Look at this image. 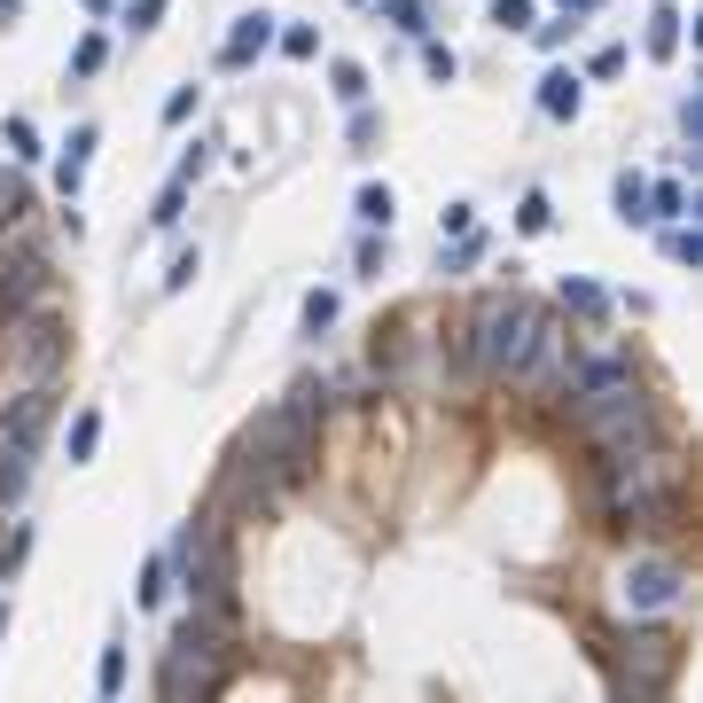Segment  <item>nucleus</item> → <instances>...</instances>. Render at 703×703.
Wrapping results in <instances>:
<instances>
[{"label":"nucleus","instance_id":"nucleus-19","mask_svg":"<svg viewBox=\"0 0 703 703\" xmlns=\"http://www.w3.org/2000/svg\"><path fill=\"white\" fill-rule=\"evenodd\" d=\"M383 24H399L407 40H422L430 32V9H422V0H383Z\"/></svg>","mask_w":703,"mask_h":703},{"label":"nucleus","instance_id":"nucleus-30","mask_svg":"<svg viewBox=\"0 0 703 703\" xmlns=\"http://www.w3.org/2000/svg\"><path fill=\"white\" fill-rule=\"evenodd\" d=\"M102 55H110V40H102V32H95V40H78L71 71H78V78H95V71H102Z\"/></svg>","mask_w":703,"mask_h":703},{"label":"nucleus","instance_id":"nucleus-12","mask_svg":"<svg viewBox=\"0 0 703 703\" xmlns=\"http://www.w3.org/2000/svg\"><path fill=\"white\" fill-rule=\"evenodd\" d=\"M626 376H634V360H626V352H594V360L563 368V399H594V391H609V383H626Z\"/></svg>","mask_w":703,"mask_h":703},{"label":"nucleus","instance_id":"nucleus-5","mask_svg":"<svg viewBox=\"0 0 703 703\" xmlns=\"http://www.w3.org/2000/svg\"><path fill=\"white\" fill-rule=\"evenodd\" d=\"M172 563H181V578H188L196 609H219V602H227V578H235V563H227V523H219V508H212V516H196L188 532H181Z\"/></svg>","mask_w":703,"mask_h":703},{"label":"nucleus","instance_id":"nucleus-43","mask_svg":"<svg viewBox=\"0 0 703 703\" xmlns=\"http://www.w3.org/2000/svg\"><path fill=\"white\" fill-rule=\"evenodd\" d=\"M86 9H118V0H86Z\"/></svg>","mask_w":703,"mask_h":703},{"label":"nucleus","instance_id":"nucleus-42","mask_svg":"<svg viewBox=\"0 0 703 703\" xmlns=\"http://www.w3.org/2000/svg\"><path fill=\"white\" fill-rule=\"evenodd\" d=\"M563 9H578V17H586V9H602V0H563Z\"/></svg>","mask_w":703,"mask_h":703},{"label":"nucleus","instance_id":"nucleus-2","mask_svg":"<svg viewBox=\"0 0 703 703\" xmlns=\"http://www.w3.org/2000/svg\"><path fill=\"white\" fill-rule=\"evenodd\" d=\"M219 664H227V618L219 609H188V626L172 634V657H164V703H204Z\"/></svg>","mask_w":703,"mask_h":703},{"label":"nucleus","instance_id":"nucleus-34","mask_svg":"<svg viewBox=\"0 0 703 703\" xmlns=\"http://www.w3.org/2000/svg\"><path fill=\"white\" fill-rule=\"evenodd\" d=\"M196 267H204V258H196V250H181V258L164 267V290H188V282H196Z\"/></svg>","mask_w":703,"mask_h":703},{"label":"nucleus","instance_id":"nucleus-18","mask_svg":"<svg viewBox=\"0 0 703 703\" xmlns=\"http://www.w3.org/2000/svg\"><path fill=\"white\" fill-rule=\"evenodd\" d=\"M609 196H618V219L626 227H649V181H641V172H618V188H609Z\"/></svg>","mask_w":703,"mask_h":703},{"label":"nucleus","instance_id":"nucleus-35","mask_svg":"<svg viewBox=\"0 0 703 703\" xmlns=\"http://www.w3.org/2000/svg\"><path fill=\"white\" fill-rule=\"evenodd\" d=\"M282 55H298V63H313V55H321V40H313L305 24H290V32H282Z\"/></svg>","mask_w":703,"mask_h":703},{"label":"nucleus","instance_id":"nucleus-24","mask_svg":"<svg viewBox=\"0 0 703 703\" xmlns=\"http://www.w3.org/2000/svg\"><path fill=\"white\" fill-rule=\"evenodd\" d=\"M422 71H430L437 86H454V78H462V63H454V47H437V40H422Z\"/></svg>","mask_w":703,"mask_h":703},{"label":"nucleus","instance_id":"nucleus-25","mask_svg":"<svg viewBox=\"0 0 703 703\" xmlns=\"http://www.w3.org/2000/svg\"><path fill=\"white\" fill-rule=\"evenodd\" d=\"M391 188H360V227H391Z\"/></svg>","mask_w":703,"mask_h":703},{"label":"nucleus","instance_id":"nucleus-39","mask_svg":"<svg viewBox=\"0 0 703 703\" xmlns=\"http://www.w3.org/2000/svg\"><path fill=\"white\" fill-rule=\"evenodd\" d=\"M156 17H164V0H133V9H126L133 32H156Z\"/></svg>","mask_w":703,"mask_h":703},{"label":"nucleus","instance_id":"nucleus-17","mask_svg":"<svg viewBox=\"0 0 703 703\" xmlns=\"http://www.w3.org/2000/svg\"><path fill=\"white\" fill-rule=\"evenodd\" d=\"M578 102H586V95H578L571 71H548V78H540V110H548V118H578Z\"/></svg>","mask_w":703,"mask_h":703},{"label":"nucleus","instance_id":"nucleus-16","mask_svg":"<svg viewBox=\"0 0 703 703\" xmlns=\"http://www.w3.org/2000/svg\"><path fill=\"white\" fill-rule=\"evenodd\" d=\"M86 156H95V126H78V133H71V149H63V164H55V188H63V196H78Z\"/></svg>","mask_w":703,"mask_h":703},{"label":"nucleus","instance_id":"nucleus-4","mask_svg":"<svg viewBox=\"0 0 703 703\" xmlns=\"http://www.w3.org/2000/svg\"><path fill=\"white\" fill-rule=\"evenodd\" d=\"M250 454L267 462L282 485L305 477V462H313V391H290L282 407L258 414V422H250Z\"/></svg>","mask_w":703,"mask_h":703},{"label":"nucleus","instance_id":"nucleus-26","mask_svg":"<svg viewBox=\"0 0 703 703\" xmlns=\"http://www.w3.org/2000/svg\"><path fill=\"white\" fill-rule=\"evenodd\" d=\"M328 78H336V95H344V102H368V71H360V63H336Z\"/></svg>","mask_w":703,"mask_h":703},{"label":"nucleus","instance_id":"nucleus-20","mask_svg":"<svg viewBox=\"0 0 703 703\" xmlns=\"http://www.w3.org/2000/svg\"><path fill=\"white\" fill-rule=\"evenodd\" d=\"M516 227H523V235H548V227H555V204H548V196L532 188V196L516 204Z\"/></svg>","mask_w":703,"mask_h":703},{"label":"nucleus","instance_id":"nucleus-40","mask_svg":"<svg viewBox=\"0 0 703 703\" xmlns=\"http://www.w3.org/2000/svg\"><path fill=\"white\" fill-rule=\"evenodd\" d=\"M680 133H688V141H703V102H695V95L680 102Z\"/></svg>","mask_w":703,"mask_h":703},{"label":"nucleus","instance_id":"nucleus-7","mask_svg":"<svg viewBox=\"0 0 703 703\" xmlns=\"http://www.w3.org/2000/svg\"><path fill=\"white\" fill-rule=\"evenodd\" d=\"M626 703H657L664 695V680H672V664H680V641L672 634H657V626H641V634H626Z\"/></svg>","mask_w":703,"mask_h":703},{"label":"nucleus","instance_id":"nucleus-6","mask_svg":"<svg viewBox=\"0 0 703 703\" xmlns=\"http://www.w3.org/2000/svg\"><path fill=\"white\" fill-rule=\"evenodd\" d=\"M602 485H609V516L634 523V516H657L664 508V462L649 446H626V454H609L602 462Z\"/></svg>","mask_w":703,"mask_h":703},{"label":"nucleus","instance_id":"nucleus-14","mask_svg":"<svg viewBox=\"0 0 703 703\" xmlns=\"http://www.w3.org/2000/svg\"><path fill=\"white\" fill-rule=\"evenodd\" d=\"M267 40H274V17H267V9H258V17H242V24L227 32V47H219V63H227V71H242L250 55H267Z\"/></svg>","mask_w":703,"mask_h":703},{"label":"nucleus","instance_id":"nucleus-31","mask_svg":"<svg viewBox=\"0 0 703 703\" xmlns=\"http://www.w3.org/2000/svg\"><path fill=\"white\" fill-rule=\"evenodd\" d=\"M493 24L500 32H523V24H532V0H493Z\"/></svg>","mask_w":703,"mask_h":703},{"label":"nucleus","instance_id":"nucleus-44","mask_svg":"<svg viewBox=\"0 0 703 703\" xmlns=\"http://www.w3.org/2000/svg\"><path fill=\"white\" fill-rule=\"evenodd\" d=\"M0 634H9V609H0Z\"/></svg>","mask_w":703,"mask_h":703},{"label":"nucleus","instance_id":"nucleus-21","mask_svg":"<svg viewBox=\"0 0 703 703\" xmlns=\"http://www.w3.org/2000/svg\"><path fill=\"white\" fill-rule=\"evenodd\" d=\"M95 446H102V414L86 407V414L71 422V462H86V454H95Z\"/></svg>","mask_w":703,"mask_h":703},{"label":"nucleus","instance_id":"nucleus-36","mask_svg":"<svg viewBox=\"0 0 703 703\" xmlns=\"http://www.w3.org/2000/svg\"><path fill=\"white\" fill-rule=\"evenodd\" d=\"M376 133H383V126H376V110L352 102V149H376Z\"/></svg>","mask_w":703,"mask_h":703},{"label":"nucleus","instance_id":"nucleus-27","mask_svg":"<svg viewBox=\"0 0 703 703\" xmlns=\"http://www.w3.org/2000/svg\"><path fill=\"white\" fill-rule=\"evenodd\" d=\"M649 55H680V17H672V9L649 24Z\"/></svg>","mask_w":703,"mask_h":703},{"label":"nucleus","instance_id":"nucleus-13","mask_svg":"<svg viewBox=\"0 0 703 703\" xmlns=\"http://www.w3.org/2000/svg\"><path fill=\"white\" fill-rule=\"evenodd\" d=\"M626 602L634 609H672L680 602V571L672 563H634L626 571Z\"/></svg>","mask_w":703,"mask_h":703},{"label":"nucleus","instance_id":"nucleus-1","mask_svg":"<svg viewBox=\"0 0 703 703\" xmlns=\"http://www.w3.org/2000/svg\"><path fill=\"white\" fill-rule=\"evenodd\" d=\"M540 305H523L516 290H485L477 305H469V328H462V360L477 368V376H493V383H516L523 376V352H532V336H540Z\"/></svg>","mask_w":703,"mask_h":703},{"label":"nucleus","instance_id":"nucleus-29","mask_svg":"<svg viewBox=\"0 0 703 703\" xmlns=\"http://www.w3.org/2000/svg\"><path fill=\"white\" fill-rule=\"evenodd\" d=\"M321 328H336V298H328V290L305 298V336H321Z\"/></svg>","mask_w":703,"mask_h":703},{"label":"nucleus","instance_id":"nucleus-41","mask_svg":"<svg viewBox=\"0 0 703 703\" xmlns=\"http://www.w3.org/2000/svg\"><path fill=\"white\" fill-rule=\"evenodd\" d=\"M17 9H24V0H0V24H9V17H17Z\"/></svg>","mask_w":703,"mask_h":703},{"label":"nucleus","instance_id":"nucleus-11","mask_svg":"<svg viewBox=\"0 0 703 703\" xmlns=\"http://www.w3.org/2000/svg\"><path fill=\"white\" fill-rule=\"evenodd\" d=\"M274 500H282V477L258 462V454H242L235 477H227V508H250V516H258V508H274Z\"/></svg>","mask_w":703,"mask_h":703},{"label":"nucleus","instance_id":"nucleus-33","mask_svg":"<svg viewBox=\"0 0 703 703\" xmlns=\"http://www.w3.org/2000/svg\"><path fill=\"white\" fill-rule=\"evenodd\" d=\"M181 212H188V188H181V181H172V188L156 196V227H181Z\"/></svg>","mask_w":703,"mask_h":703},{"label":"nucleus","instance_id":"nucleus-3","mask_svg":"<svg viewBox=\"0 0 703 703\" xmlns=\"http://www.w3.org/2000/svg\"><path fill=\"white\" fill-rule=\"evenodd\" d=\"M571 414H578V430L594 437L602 454H626V446H649V437H657V407H649V391L634 376L594 391V399H571Z\"/></svg>","mask_w":703,"mask_h":703},{"label":"nucleus","instance_id":"nucleus-23","mask_svg":"<svg viewBox=\"0 0 703 703\" xmlns=\"http://www.w3.org/2000/svg\"><path fill=\"white\" fill-rule=\"evenodd\" d=\"M680 212H688V188L680 181H657L649 188V219H680Z\"/></svg>","mask_w":703,"mask_h":703},{"label":"nucleus","instance_id":"nucleus-22","mask_svg":"<svg viewBox=\"0 0 703 703\" xmlns=\"http://www.w3.org/2000/svg\"><path fill=\"white\" fill-rule=\"evenodd\" d=\"M32 212V196H24V181H9V172H0V235H9L17 219Z\"/></svg>","mask_w":703,"mask_h":703},{"label":"nucleus","instance_id":"nucleus-28","mask_svg":"<svg viewBox=\"0 0 703 703\" xmlns=\"http://www.w3.org/2000/svg\"><path fill=\"white\" fill-rule=\"evenodd\" d=\"M563 305H571V313H586V321H594V313H602V305H609V298H602V290H594V282H563Z\"/></svg>","mask_w":703,"mask_h":703},{"label":"nucleus","instance_id":"nucleus-15","mask_svg":"<svg viewBox=\"0 0 703 703\" xmlns=\"http://www.w3.org/2000/svg\"><path fill=\"white\" fill-rule=\"evenodd\" d=\"M32 485V446H17V437H0V508H17Z\"/></svg>","mask_w":703,"mask_h":703},{"label":"nucleus","instance_id":"nucleus-37","mask_svg":"<svg viewBox=\"0 0 703 703\" xmlns=\"http://www.w3.org/2000/svg\"><path fill=\"white\" fill-rule=\"evenodd\" d=\"M204 164H212V149H204V141H196V149H188V156H181V172H172V181H181V188H196V181H204Z\"/></svg>","mask_w":703,"mask_h":703},{"label":"nucleus","instance_id":"nucleus-10","mask_svg":"<svg viewBox=\"0 0 703 703\" xmlns=\"http://www.w3.org/2000/svg\"><path fill=\"white\" fill-rule=\"evenodd\" d=\"M47 422H55V391H47V383H32V391H24L9 414H0V437H17V446H32V454H40Z\"/></svg>","mask_w":703,"mask_h":703},{"label":"nucleus","instance_id":"nucleus-8","mask_svg":"<svg viewBox=\"0 0 703 703\" xmlns=\"http://www.w3.org/2000/svg\"><path fill=\"white\" fill-rule=\"evenodd\" d=\"M9 360H17L32 383H47V376L63 368V321H55V313H9Z\"/></svg>","mask_w":703,"mask_h":703},{"label":"nucleus","instance_id":"nucleus-38","mask_svg":"<svg viewBox=\"0 0 703 703\" xmlns=\"http://www.w3.org/2000/svg\"><path fill=\"white\" fill-rule=\"evenodd\" d=\"M664 250H672V258H680V267H695V258H703V242H695V235H688V227H672V235H664Z\"/></svg>","mask_w":703,"mask_h":703},{"label":"nucleus","instance_id":"nucleus-9","mask_svg":"<svg viewBox=\"0 0 703 703\" xmlns=\"http://www.w3.org/2000/svg\"><path fill=\"white\" fill-rule=\"evenodd\" d=\"M40 290H47V250L24 242V235H17V250L0 242V313H24Z\"/></svg>","mask_w":703,"mask_h":703},{"label":"nucleus","instance_id":"nucleus-32","mask_svg":"<svg viewBox=\"0 0 703 703\" xmlns=\"http://www.w3.org/2000/svg\"><path fill=\"white\" fill-rule=\"evenodd\" d=\"M9 156H24V164L40 156V133H32V118H9Z\"/></svg>","mask_w":703,"mask_h":703}]
</instances>
